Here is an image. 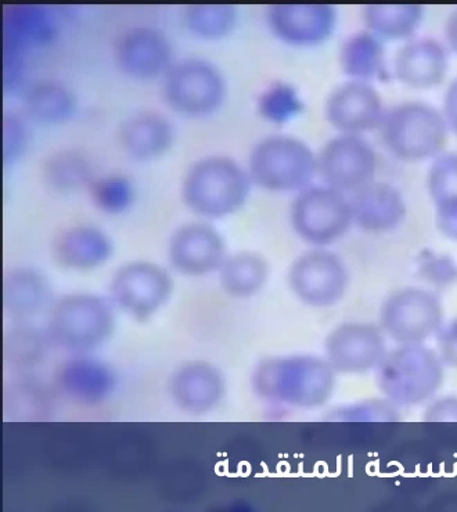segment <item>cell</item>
Instances as JSON below:
<instances>
[{
	"label": "cell",
	"mask_w": 457,
	"mask_h": 512,
	"mask_svg": "<svg viewBox=\"0 0 457 512\" xmlns=\"http://www.w3.org/2000/svg\"><path fill=\"white\" fill-rule=\"evenodd\" d=\"M448 53L442 43L430 38L412 39L395 54L394 74L403 85L428 89L444 81Z\"/></svg>",
	"instance_id": "obj_23"
},
{
	"label": "cell",
	"mask_w": 457,
	"mask_h": 512,
	"mask_svg": "<svg viewBox=\"0 0 457 512\" xmlns=\"http://www.w3.org/2000/svg\"><path fill=\"white\" fill-rule=\"evenodd\" d=\"M57 387L71 402L96 406L113 395L117 378L114 371L100 360L88 355H74L57 371Z\"/></svg>",
	"instance_id": "obj_19"
},
{
	"label": "cell",
	"mask_w": 457,
	"mask_h": 512,
	"mask_svg": "<svg viewBox=\"0 0 457 512\" xmlns=\"http://www.w3.org/2000/svg\"><path fill=\"white\" fill-rule=\"evenodd\" d=\"M291 226L305 243L325 247L340 240L354 223L351 201L330 186L298 191L290 211Z\"/></svg>",
	"instance_id": "obj_8"
},
{
	"label": "cell",
	"mask_w": 457,
	"mask_h": 512,
	"mask_svg": "<svg viewBox=\"0 0 457 512\" xmlns=\"http://www.w3.org/2000/svg\"><path fill=\"white\" fill-rule=\"evenodd\" d=\"M3 308L7 315L27 322L49 312L55 304V292L49 277L30 266H16L3 274Z\"/></svg>",
	"instance_id": "obj_20"
},
{
	"label": "cell",
	"mask_w": 457,
	"mask_h": 512,
	"mask_svg": "<svg viewBox=\"0 0 457 512\" xmlns=\"http://www.w3.org/2000/svg\"><path fill=\"white\" fill-rule=\"evenodd\" d=\"M380 128L388 150L405 161L437 157L448 140L445 115L423 102H406L391 108Z\"/></svg>",
	"instance_id": "obj_6"
},
{
	"label": "cell",
	"mask_w": 457,
	"mask_h": 512,
	"mask_svg": "<svg viewBox=\"0 0 457 512\" xmlns=\"http://www.w3.org/2000/svg\"><path fill=\"white\" fill-rule=\"evenodd\" d=\"M385 113L380 93L369 82L351 79L337 86L326 100L327 121L347 135H361L380 128Z\"/></svg>",
	"instance_id": "obj_15"
},
{
	"label": "cell",
	"mask_w": 457,
	"mask_h": 512,
	"mask_svg": "<svg viewBox=\"0 0 457 512\" xmlns=\"http://www.w3.org/2000/svg\"><path fill=\"white\" fill-rule=\"evenodd\" d=\"M52 251L63 268L86 272L99 269L109 261L114 244L100 227L82 223L61 230L53 241Z\"/></svg>",
	"instance_id": "obj_22"
},
{
	"label": "cell",
	"mask_w": 457,
	"mask_h": 512,
	"mask_svg": "<svg viewBox=\"0 0 457 512\" xmlns=\"http://www.w3.org/2000/svg\"><path fill=\"white\" fill-rule=\"evenodd\" d=\"M43 178L57 191H74L91 186L95 172L88 155L75 149L57 151L43 167Z\"/></svg>",
	"instance_id": "obj_31"
},
{
	"label": "cell",
	"mask_w": 457,
	"mask_h": 512,
	"mask_svg": "<svg viewBox=\"0 0 457 512\" xmlns=\"http://www.w3.org/2000/svg\"><path fill=\"white\" fill-rule=\"evenodd\" d=\"M55 34V21L45 7L35 5L6 7L3 14L5 54L21 57L25 48L45 45L52 41Z\"/></svg>",
	"instance_id": "obj_25"
},
{
	"label": "cell",
	"mask_w": 457,
	"mask_h": 512,
	"mask_svg": "<svg viewBox=\"0 0 457 512\" xmlns=\"http://www.w3.org/2000/svg\"><path fill=\"white\" fill-rule=\"evenodd\" d=\"M109 292L114 308L145 322L167 305L174 292V280L156 262L132 261L113 274Z\"/></svg>",
	"instance_id": "obj_10"
},
{
	"label": "cell",
	"mask_w": 457,
	"mask_h": 512,
	"mask_svg": "<svg viewBox=\"0 0 457 512\" xmlns=\"http://www.w3.org/2000/svg\"><path fill=\"white\" fill-rule=\"evenodd\" d=\"M266 16L276 38L298 48L327 41L337 24L336 9L330 5L283 3L269 6Z\"/></svg>",
	"instance_id": "obj_17"
},
{
	"label": "cell",
	"mask_w": 457,
	"mask_h": 512,
	"mask_svg": "<svg viewBox=\"0 0 457 512\" xmlns=\"http://www.w3.org/2000/svg\"><path fill=\"white\" fill-rule=\"evenodd\" d=\"M89 189H91L93 204L104 214H122L135 200V189L131 180L118 173L96 178Z\"/></svg>",
	"instance_id": "obj_35"
},
{
	"label": "cell",
	"mask_w": 457,
	"mask_h": 512,
	"mask_svg": "<svg viewBox=\"0 0 457 512\" xmlns=\"http://www.w3.org/2000/svg\"><path fill=\"white\" fill-rule=\"evenodd\" d=\"M247 171L262 189L301 191L318 172V157L297 137L273 135L255 144Z\"/></svg>",
	"instance_id": "obj_5"
},
{
	"label": "cell",
	"mask_w": 457,
	"mask_h": 512,
	"mask_svg": "<svg viewBox=\"0 0 457 512\" xmlns=\"http://www.w3.org/2000/svg\"><path fill=\"white\" fill-rule=\"evenodd\" d=\"M336 377L329 362L318 356H276L257 364L251 385L266 402L312 410L329 402L336 391Z\"/></svg>",
	"instance_id": "obj_1"
},
{
	"label": "cell",
	"mask_w": 457,
	"mask_h": 512,
	"mask_svg": "<svg viewBox=\"0 0 457 512\" xmlns=\"http://www.w3.org/2000/svg\"><path fill=\"white\" fill-rule=\"evenodd\" d=\"M253 180L239 162L208 155L187 169L182 182L186 207L205 219H223L239 212L250 196Z\"/></svg>",
	"instance_id": "obj_2"
},
{
	"label": "cell",
	"mask_w": 457,
	"mask_h": 512,
	"mask_svg": "<svg viewBox=\"0 0 457 512\" xmlns=\"http://www.w3.org/2000/svg\"><path fill=\"white\" fill-rule=\"evenodd\" d=\"M446 42L453 52L457 53V9L449 14L445 24Z\"/></svg>",
	"instance_id": "obj_42"
},
{
	"label": "cell",
	"mask_w": 457,
	"mask_h": 512,
	"mask_svg": "<svg viewBox=\"0 0 457 512\" xmlns=\"http://www.w3.org/2000/svg\"><path fill=\"white\" fill-rule=\"evenodd\" d=\"M6 333L3 353L6 363L28 369L38 366L49 352L48 331H41L27 322H20Z\"/></svg>",
	"instance_id": "obj_32"
},
{
	"label": "cell",
	"mask_w": 457,
	"mask_h": 512,
	"mask_svg": "<svg viewBox=\"0 0 457 512\" xmlns=\"http://www.w3.org/2000/svg\"><path fill=\"white\" fill-rule=\"evenodd\" d=\"M304 110L298 90L287 82H275L258 97V111L266 121L282 125L294 120Z\"/></svg>",
	"instance_id": "obj_34"
},
{
	"label": "cell",
	"mask_w": 457,
	"mask_h": 512,
	"mask_svg": "<svg viewBox=\"0 0 457 512\" xmlns=\"http://www.w3.org/2000/svg\"><path fill=\"white\" fill-rule=\"evenodd\" d=\"M325 352L337 374L369 373L387 356V335L374 324L343 323L327 335Z\"/></svg>",
	"instance_id": "obj_12"
},
{
	"label": "cell",
	"mask_w": 457,
	"mask_h": 512,
	"mask_svg": "<svg viewBox=\"0 0 457 512\" xmlns=\"http://www.w3.org/2000/svg\"><path fill=\"white\" fill-rule=\"evenodd\" d=\"M114 330V305L92 292L63 295L48 312L50 341L73 355L96 351L110 340Z\"/></svg>",
	"instance_id": "obj_3"
},
{
	"label": "cell",
	"mask_w": 457,
	"mask_h": 512,
	"mask_svg": "<svg viewBox=\"0 0 457 512\" xmlns=\"http://www.w3.org/2000/svg\"><path fill=\"white\" fill-rule=\"evenodd\" d=\"M290 290L302 304L329 308L347 294L349 272L343 259L322 247L298 256L289 269Z\"/></svg>",
	"instance_id": "obj_11"
},
{
	"label": "cell",
	"mask_w": 457,
	"mask_h": 512,
	"mask_svg": "<svg viewBox=\"0 0 457 512\" xmlns=\"http://www.w3.org/2000/svg\"><path fill=\"white\" fill-rule=\"evenodd\" d=\"M428 191L435 205L439 232L457 241V153L441 155L428 172Z\"/></svg>",
	"instance_id": "obj_26"
},
{
	"label": "cell",
	"mask_w": 457,
	"mask_h": 512,
	"mask_svg": "<svg viewBox=\"0 0 457 512\" xmlns=\"http://www.w3.org/2000/svg\"><path fill=\"white\" fill-rule=\"evenodd\" d=\"M3 131V162L10 164L23 154L27 146V125L19 115L5 113L2 121Z\"/></svg>",
	"instance_id": "obj_37"
},
{
	"label": "cell",
	"mask_w": 457,
	"mask_h": 512,
	"mask_svg": "<svg viewBox=\"0 0 457 512\" xmlns=\"http://www.w3.org/2000/svg\"><path fill=\"white\" fill-rule=\"evenodd\" d=\"M377 155L372 144L359 135L333 137L318 155V171L326 186L343 191H354L373 182Z\"/></svg>",
	"instance_id": "obj_13"
},
{
	"label": "cell",
	"mask_w": 457,
	"mask_h": 512,
	"mask_svg": "<svg viewBox=\"0 0 457 512\" xmlns=\"http://www.w3.org/2000/svg\"><path fill=\"white\" fill-rule=\"evenodd\" d=\"M163 95L176 113L203 117L215 113L225 102V77L211 61L187 57L175 61L165 72Z\"/></svg>",
	"instance_id": "obj_7"
},
{
	"label": "cell",
	"mask_w": 457,
	"mask_h": 512,
	"mask_svg": "<svg viewBox=\"0 0 457 512\" xmlns=\"http://www.w3.org/2000/svg\"><path fill=\"white\" fill-rule=\"evenodd\" d=\"M419 273L435 286H448L457 280V265L448 255L424 254L419 261Z\"/></svg>",
	"instance_id": "obj_38"
},
{
	"label": "cell",
	"mask_w": 457,
	"mask_h": 512,
	"mask_svg": "<svg viewBox=\"0 0 457 512\" xmlns=\"http://www.w3.org/2000/svg\"><path fill=\"white\" fill-rule=\"evenodd\" d=\"M397 407L390 400H365L345 407L341 411L343 421H394L397 420Z\"/></svg>",
	"instance_id": "obj_36"
},
{
	"label": "cell",
	"mask_w": 457,
	"mask_h": 512,
	"mask_svg": "<svg viewBox=\"0 0 457 512\" xmlns=\"http://www.w3.org/2000/svg\"><path fill=\"white\" fill-rule=\"evenodd\" d=\"M225 377L214 364L193 360L179 366L169 378V395L187 414L203 416L225 398Z\"/></svg>",
	"instance_id": "obj_18"
},
{
	"label": "cell",
	"mask_w": 457,
	"mask_h": 512,
	"mask_svg": "<svg viewBox=\"0 0 457 512\" xmlns=\"http://www.w3.org/2000/svg\"><path fill=\"white\" fill-rule=\"evenodd\" d=\"M25 111L32 120L41 124H63L77 110V99L73 90L61 82L46 79L32 85L25 93Z\"/></svg>",
	"instance_id": "obj_29"
},
{
	"label": "cell",
	"mask_w": 457,
	"mask_h": 512,
	"mask_svg": "<svg viewBox=\"0 0 457 512\" xmlns=\"http://www.w3.org/2000/svg\"><path fill=\"white\" fill-rule=\"evenodd\" d=\"M444 326V308L434 292L406 287L391 292L380 308V327L398 345L424 344Z\"/></svg>",
	"instance_id": "obj_9"
},
{
	"label": "cell",
	"mask_w": 457,
	"mask_h": 512,
	"mask_svg": "<svg viewBox=\"0 0 457 512\" xmlns=\"http://www.w3.org/2000/svg\"><path fill=\"white\" fill-rule=\"evenodd\" d=\"M444 369L437 351L424 344L399 345L377 367L376 384L395 406H420L437 395L444 384Z\"/></svg>",
	"instance_id": "obj_4"
},
{
	"label": "cell",
	"mask_w": 457,
	"mask_h": 512,
	"mask_svg": "<svg viewBox=\"0 0 457 512\" xmlns=\"http://www.w3.org/2000/svg\"><path fill=\"white\" fill-rule=\"evenodd\" d=\"M343 72L352 81L369 82L387 78L383 41L370 31L356 32L344 42L340 52Z\"/></svg>",
	"instance_id": "obj_28"
},
{
	"label": "cell",
	"mask_w": 457,
	"mask_h": 512,
	"mask_svg": "<svg viewBox=\"0 0 457 512\" xmlns=\"http://www.w3.org/2000/svg\"><path fill=\"white\" fill-rule=\"evenodd\" d=\"M185 23L199 38L221 39L235 30L237 10L232 5H189Z\"/></svg>",
	"instance_id": "obj_33"
},
{
	"label": "cell",
	"mask_w": 457,
	"mask_h": 512,
	"mask_svg": "<svg viewBox=\"0 0 457 512\" xmlns=\"http://www.w3.org/2000/svg\"><path fill=\"white\" fill-rule=\"evenodd\" d=\"M115 61L132 78L165 75L174 61V49L163 31L138 25L129 28L115 43Z\"/></svg>",
	"instance_id": "obj_16"
},
{
	"label": "cell",
	"mask_w": 457,
	"mask_h": 512,
	"mask_svg": "<svg viewBox=\"0 0 457 512\" xmlns=\"http://www.w3.org/2000/svg\"><path fill=\"white\" fill-rule=\"evenodd\" d=\"M444 115L448 125L457 133V78L449 85L444 99Z\"/></svg>",
	"instance_id": "obj_41"
},
{
	"label": "cell",
	"mask_w": 457,
	"mask_h": 512,
	"mask_svg": "<svg viewBox=\"0 0 457 512\" xmlns=\"http://www.w3.org/2000/svg\"><path fill=\"white\" fill-rule=\"evenodd\" d=\"M437 353L445 367L457 370V319L438 331Z\"/></svg>",
	"instance_id": "obj_39"
},
{
	"label": "cell",
	"mask_w": 457,
	"mask_h": 512,
	"mask_svg": "<svg viewBox=\"0 0 457 512\" xmlns=\"http://www.w3.org/2000/svg\"><path fill=\"white\" fill-rule=\"evenodd\" d=\"M420 5H367L363 9V21L367 31L383 39L399 41L415 35L423 20Z\"/></svg>",
	"instance_id": "obj_30"
},
{
	"label": "cell",
	"mask_w": 457,
	"mask_h": 512,
	"mask_svg": "<svg viewBox=\"0 0 457 512\" xmlns=\"http://www.w3.org/2000/svg\"><path fill=\"white\" fill-rule=\"evenodd\" d=\"M167 252L172 268L192 277L218 272L228 256L222 234L205 222L179 226L169 237Z\"/></svg>",
	"instance_id": "obj_14"
},
{
	"label": "cell",
	"mask_w": 457,
	"mask_h": 512,
	"mask_svg": "<svg viewBox=\"0 0 457 512\" xmlns=\"http://www.w3.org/2000/svg\"><path fill=\"white\" fill-rule=\"evenodd\" d=\"M120 143L136 160H153L171 149L175 128L171 120L156 110L136 111L120 126Z\"/></svg>",
	"instance_id": "obj_24"
},
{
	"label": "cell",
	"mask_w": 457,
	"mask_h": 512,
	"mask_svg": "<svg viewBox=\"0 0 457 512\" xmlns=\"http://www.w3.org/2000/svg\"><path fill=\"white\" fill-rule=\"evenodd\" d=\"M269 263L254 251H239L228 255L218 270L219 283L226 294L235 298H250L265 287L269 279Z\"/></svg>",
	"instance_id": "obj_27"
},
{
	"label": "cell",
	"mask_w": 457,
	"mask_h": 512,
	"mask_svg": "<svg viewBox=\"0 0 457 512\" xmlns=\"http://www.w3.org/2000/svg\"><path fill=\"white\" fill-rule=\"evenodd\" d=\"M426 423H457V396H442L428 405Z\"/></svg>",
	"instance_id": "obj_40"
},
{
	"label": "cell",
	"mask_w": 457,
	"mask_h": 512,
	"mask_svg": "<svg viewBox=\"0 0 457 512\" xmlns=\"http://www.w3.org/2000/svg\"><path fill=\"white\" fill-rule=\"evenodd\" d=\"M349 201L354 223L365 232H390L405 221V198L401 191L390 183L373 180L354 191Z\"/></svg>",
	"instance_id": "obj_21"
}]
</instances>
